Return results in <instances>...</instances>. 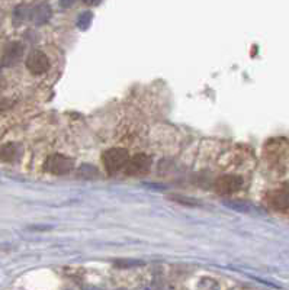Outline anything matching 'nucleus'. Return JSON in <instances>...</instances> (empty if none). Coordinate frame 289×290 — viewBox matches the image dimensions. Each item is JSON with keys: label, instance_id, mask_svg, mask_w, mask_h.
I'll return each instance as SVG.
<instances>
[{"label": "nucleus", "instance_id": "obj_3", "mask_svg": "<svg viewBox=\"0 0 289 290\" xmlns=\"http://www.w3.org/2000/svg\"><path fill=\"white\" fill-rule=\"evenodd\" d=\"M153 159L147 154H137L128 160L126 166L124 167L126 176H141L145 174L151 167Z\"/></svg>", "mask_w": 289, "mask_h": 290}, {"label": "nucleus", "instance_id": "obj_1", "mask_svg": "<svg viewBox=\"0 0 289 290\" xmlns=\"http://www.w3.org/2000/svg\"><path fill=\"white\" fill-rule=\"evenodd\" d=\"M128 160H129V152L124 148H111L105 151L102 155V163L105 166L106 171L111 174L124 169Z\"/></svg>", "mask_w": 289, "mask_h": 290}, {"label": "nucleus", "instance_id": "obj_10", "mask_svg": "<svg viewBox=\"0 0 289 290\" xmlns=\"http://www.w3.org/2000/svg\"><path fill=\"white\" fill-rule=\"evenodd\" d=\"M92 19H93L92 12H83L77 19V27L80 29H87L92 23Z\"/></svg>", "mask_w": 289, "mask_h": 290}, {"label": "nucleus", "instance_id": "obj_11", "mask_svg": "<svg viewBox=\"0 0 289 290\" xmlns=\"http://www.w3.org/2000/svg\"><path fill=\"white\" fill-rule=\"evenodd\" d=\"M224 205L231 207L234 210H240V212H250L253 209V206L246 203V202H225Z\"/></svg>", "mask_w": 289, "mask_h": 290}, {"label": "nucleus", "instance_id": "obj_9", "mask_svg": "<svg viewBox=\"0 0 289 290\" xmlns=\"http://www.w3.org/2000/svg\"><path fill=\"white\" fill-rule=\"evenodd\" d=\"M31 18V8L25 6V5H20L18 6L15 12H13V19L19 23V22H25Z\"/></svg>", "mask_w": 289, "mask_h": 290}, {"label": "nucleus", "instance_id": "obj_14", "mask_svg": "<svg viewBox=\"0 0 289 290\" xmlns=\"http://www.w3.org/2000/svg\"><path fill=\"white\" fill-rule=\"evenodd\" d=\"M83 3H87V5H92V3H95V0H82Z\"/></svg>", "mask_w": 289, "mask_h": 290}, {"label": "nucleus", "instance_id": "obj_4", "mask_svg": "<svg viewBox=\"0 0 289 290\" xmlns=\"http://www.w3.org/2000/svg\"><path fill=\"white\" fill-rule=\"evenodd\" d=\"M27 68L32 74H44L49 68V60L42 51H32L27 58Z\"/></svg>", "mask_w": 289, "mask_h": 290}, {"label": "nucleus", "instance_id": "obj_6", "mask_svg": "<svg viewBox=\"0 0 289 290\" xmlns=\"http://www.w3.org/2000/svg\"><path fill=\"white\" fill-rule=\"evenodd\" d=\"M23 56V45L20 42H10L6 45L3 56H2V64L3 66H15L19 63V60Z\"/></svg>", "mask_w": 289, "mask_h": 290}, {"label": "nucleus", "instance_id": "obj_2", "mask_svg": "<svg viewBox=\"0 0 289 290\" xmlns=\"http://www.w3.org/2000/svg\"><path fill=\"white\" fill-rule=\"evenodd\" d=\"M73 166H74V161L71 159H68L63 154H52L47 159L44 167L51 174L61 176V174H67L68 171H71Z\"/></svg>", "mask_w": 289, "mask_h": 290}, {"label": "nucleus", "instance_id": "obj_12", "mask_svg": "<svg viewBox=\"0 0 289 290\" xmlns=\"http://www.w3.org/2000/svg\"><path fill=\"white\" fill-rule=\"evenodd\" d=\"M118 264H119V266H129V267H131V266H143V262H140V261H125V262H118Z\"/></svg>", "mask_w": 289, "mask_h": 290}, {"label": "nucleus", "instance_id": "obj_5", "mask_svg": "<svg viewBox=\"0 0 289 290\" xmlns=\"http://www.w3.org/2000/svg\"><path fill=\"white\" fill-rule=\"evenodd\" d=\"M243 186V178L239 176H222L215 181V190L221 195H232L239 192Z\"/></svg>", "mask_w": 289, "mask_h": 290}, {"label": "nucleus", "instance_id": "obj_8", "mask_svg": "<svg viewBox=\"0 0 289 290\" xmlns=\"http://www.w3.org/2000/svg\"><path fill=\"white\" fill-rule=\"evenodd\" d=\"M18 145L16 144H6L0 148V160L6 161V163H12L18 157Z\"/></svg>", "mask_w": 289, "mask_h": 290}, {"label": "nucleus", "instance_id": "obj_13", "mask_svg": "<svg viewBox=\"0 0 289 290\" xmlns=\"http://www.w3.org/2000/svg\"><path fill=\"white\" fill-rule=\"evenodd\" d=\"M60 5H61L63 8H70V6L73 5V0H60Z\"/></svg>", "mask_w": 289, "mask_h": 290}, {"label": "nucleus", "instance_id": "obj_7", "mask_svg": "<svg viewBox=\"0 0 289 290\" xmlns=\"http://www.w3.org/2000/svg\"><path fill=\"white\" fill-rule=\"evenodd\" d=\"M51 18V8L47 3H38L37 6L31 8V18L29 20H32L35 25H44L48 22V19Z\"/></svg>", "mask_w": 289, "mask_h": 290}]
</instances>
